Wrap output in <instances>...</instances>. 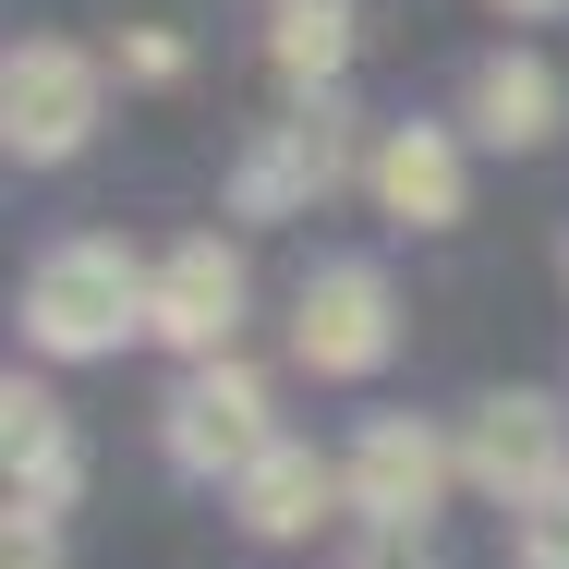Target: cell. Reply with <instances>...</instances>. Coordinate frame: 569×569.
<instances>
[{
  "label": "cell",
  "instance_id": "1",
  "mask_svg": "<svg viewBox=\"0 0 569 569\" xmlns=\"http://www.w3.org/2000/svg\"><path fill=\"white\" fill-rule=\"evenodd\" d=\"M146 267L121 254V242H49L37 254V279H24V340L61 351V363H86V351H121L146 328Z\"/></svg>",
  "mask_w": 569,
  "mask_h": 569
},
{
  "label": "cell",
  "instance_id": "2",
  "mask_svg": "<svg viewBox=\"0 0 569 569\" xmlns=\"http://www.w3.org/2000/svg\"><path fill=\"white\" fill-rule=\"evenodd\" d=\"M158 449L182 460V472H207V485H242V472H254V460L279 449V425H267V376H242V363H194V376H182V388H170V412H158Z\"/></svg>",
  "mask_w": 569,
  "mask_h": 569
},
{
  "label": "cell",
  "instance_id": "3",
  "mask_svg": "<svg viewBox=\"0 0 569 569\" xmlns=\"http://www.w3.org/2000/svg\"><path fill=\"white\" fill-rule=\"evenodd\" d=\"M351 110H316L303 121H267L254 146H242V170H230V219H291V207H316V194H340L351 182Z\"/></svg>",
  "mask_w": 569,
  "mask_h": 569
},
{
  "label": "cell",
  "instance_id": "4",
  "mask_svg": "<svg viewBox=\"0 0 569 569\" xmlns=\"http://www.w3.org/2000/svg\"><path fill=\"white\" fill-rule=\"evenodd\" d=\"M0 133H12V158H73L98 133V61L73 37H24L0 61Z\"/></svg>",
  "mask_w": 569,
  "mask_h": 569
},
{
  "label": "cell",
  "instance_id": "5",
  "mask_svg": "<svg viewBox=\"0 0 569 569\" xmlns=\"http://www.w3.org/2000/svg\"><path fill=\"white\" fill-rule=\"evenodd\" d=\"M449 472H460V449L437 437V425H412V412H376V425L351 437V460H340L351 509H363L376 533H412V521L449 497Z\"/></svg>",
  "mask_w": 569,
  "mask_h": 569
},
{
  "label": "cell",
  "instance_id": "6",
  "mask_svg": "<svg viewBox=\"0 0 569 569\" xmlns=\"http://www.w3.org/2000/svg\"><path fill=\"white\" fill-rule=\"evenodd\" d=\"M400 340V316H388V279L340 254V267H316L303 279V303H291V351H303V376H376Z\"/></svg>",
  "mask_w": 569,
  "mask_h": 569
},
{
  "label": "cell",
  "instance_id": "7",
  "mask_svg": "<svg viewBox=\"0 0 569 569\" xmlns=\"http://www.w3.org/2000/svg\"><path fill=\"white\" fill-rule=\"evenodd\" d=\"M460 472L485 485V497H546L569 472V412L546 388H497V400H472V437H460Z\"/></svg>",
  "mask_w": 569,
  "mask_h": 569
},
{
  "label": "cell",
  "instance_id": "8",
  "mask_svg": "<svg viewBox=\"0 0 569 569\" xmlns=\"http://www.w3.org/2000/svg\"><path fill=\"white\" fill-rule=\"evenodd\" d=\"M146 328H158L170 351H194V363H219V351H230V328H242V254H230L219 230H194V242L158 254Z\"/></svg>",
  "mask_w": 569,
  "mask_h": 569
},
{
  "label": "cell",
  "instance_id": "9",
  "mask_svg": "<svg viewBox=\"0 0 569 569\" xmlns=\"http://www.w3.org/2000/svg\"><path fill=\"white\" fill-rule=\"evenodd\" d=\"M0 460H12V533H49V521L73 509V485H86L73 425H61V400H49L37 376L0 388Z\"/></svg>",
  "mask_w": 569,
  "mask_h": 569
},
{
  "label": "cell",
  "instance_id": "10",
  "mask_svg": "<svg viewBox=\"0 0 569 569\" xmlns=\"http://www.w3.org/2000/svg\"><path fill=\"white\" fill-rule=\"evenodd\" d=\"M363 182H376V207L400 230H449L460 194H472V170H460V133H437V121H400L376 158H363Z\"/></svg>",
  "mask_w": 569,
  "mask_h": 569
},
{
  "label": "cell",
  "instance_id": "11",
  "mask_svg": "<svg viewBox=\"0 0 569 569\" xmlns=\"http://www.w3.org/2000/svg\"><path fill=\"white\" fill-rule=\"evenodd\" d=\"M340 497H351V485H340V460L291 449V437H279V449H267L254 472H242V485H230V509H242V533H267V546H291V533H316V521H328Z\"/></svg>",
  "mask_w": 569,
  "mask_h": 569
},
{
  "label": "cell",
  "instance_id": "12",
  "mask_svg": "<svg viewBox=\"0 0 569 569\" xmlns=\"http://www.w3.org/2000/svg\"><path fill=\"white\" fill-rule=\"evenodd\" d=\"M558 110H569V86L533 49H497V61H472V86H460V121H472L485 146H546Z\"/></svg>",
  "mask_w": 569,
  "mask_h": 569
},
{
  "label": "cell",
  "instance_id": "13",
  "mask_svg": "<svg viewBox=\"0 0 569 569\" xmlns=\"http://www.w3.org/2000/svg\"><path fill=\"white\" fill-rule=\"evenodd\" d=\"M267 61L291 86H328L351 61V0H267Z\"/></svg>",
  "mask_w": 569,
  "mask_h": 569
},
{
  "label": "cell",
  "instance_id": "14",
  "mask_svg": "<svg viewBox=\"0 0 569 569\" xmlns=\"http://www.w3.org/2000/svg\"><path fill=\"white\" fill-rule=\"evenodd\" d=\"M509 558H521V569H569V472L546 485V497L509 509Z\"/></svg>",
  "mask_w": 569,
  "mask_h": 569
},
{
  "label": "cell",
  "instance_id": "15",
  "mask_svg": "<svg viewBox=\"0 0 569 569\" xmlns=\"http://www.w3.org/2000/svg\"><path fill=\"white\" fill-rule=\"evenodd\" d=\"M121 73H133V86H182V37H170V24H133V37H121Z\"/></svg>",
  "mask_w": 569,
  "mask_h": 569
},
{
  "label": "cell",
  "instance_id": "16",
  "mask_svg": "<svg viewBox=\"0 0 569 569\" xmlns=\"http://www.w3.org/2000/svg\"><path fill=\"white\" fill-rule=\"evenodd\" d=\"M0 569H61V558H49V533H12V558H0Z\"/></svg>",
  "mask_w": 569,
  "mask_h": 569
},
{
  "label": "cell",
  "instance_id": "17",
  "mask_svg": "<svg viewBox=\"0 0 569 569\" xmlns=\"http://www.w3.org/2000/svg\"><path fill=\"white\" fill-rule=\"evenodd\" d=\"M497 12H521V24H533V12H569V0H497Z\"/></svg>",
  "mask_w": 569,
  "mask_h": 569
},
{
  "label": "cell",
  "instance_id": "18",
  "mask_svg": "<svg viewBox=\"0 0 569 569\" xmlns=\"http://www.w3.org/2000/svg\"><path fill=\"white\" fill-rule=\"evenodd\" d=\"M376 569H400V558H376Z\"/></svg>",
  "mask_w": 569,
  "mask_h": 569
}]
</instances>
